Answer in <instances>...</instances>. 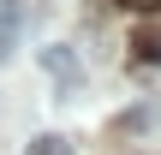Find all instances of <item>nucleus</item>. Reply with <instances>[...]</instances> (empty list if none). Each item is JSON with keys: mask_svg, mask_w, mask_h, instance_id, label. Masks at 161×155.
Instances as JSON below:
<instances>
[{"mask_svg": "<svg viewBox=\"0 0 161 155\" xmlns=\"http://www.w3.org/2000/svg\"><path fill=\"white\" fill-rule=\"evenodd\" d=\"M24 155H72V143L60 137V131H42V137H30V149Z\"/></svg>", "mask_w": 161, "mask_h": 155, "instance_id": "nucleus-3", "label": "nucleus"}, {"mask_svg": "<svg viewBox=\"0 0 161 155\" xmlns=\"http://www.w3.org/2000/svg\"><path fill=\"white\" fill-rule=\"evenodd\" d=\"M18 36H24V0H0V60L18 54Z\"/></svg>", "mask_w": 161, "mask_h": 155, "instance_id": "nucleus-2", "label": "nucleus"}, {"mask_svg": "<svg viewBox=\"0 0 161 155\" xmlns=\"http://www.w3.org/2000/svg\"><path fill=\"white\" fill-rule=\"evenodd\" d=\"M119 6H137V12H155L161 0H119Z\"/></svg>", "mask_w": 161, "mask_h": 155, "instance_id": "nucleus-5", "label": "nucleus"}, {"mask_svg": "<svg viewBox=\"0 0 161 155\" xmlns=\"http://www.w3.org/2000/svg\"><path fill=\"white\" fill-rule=\"evenodd\" d=\"M137 54H143V60H161V30H143V36H137Z\"/></svg>", "mask_w": 161, "mask_h": 155, "instance_id": "nucleus-4", "label": "nucleus"}, {"mask_svg": "<svg viewBox=\"0 0 161 155\" xmlns=\"http://www.w3.org/2000/svg\"><path fill=\"white\" fill-rule=\"evenodd\" d=\"M42 72H54L60 78V90H66V102L78 96V84H84V66H78V54L66 48V42H54V48H42Z\"/></svg>", "mask_w": 161, "mask_h": 155, "instance_id": "nucleus-1", "label": "nucleus"}]
</instances>
